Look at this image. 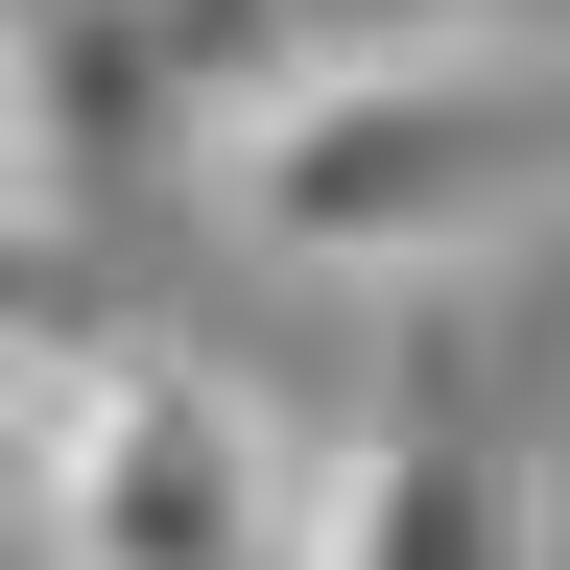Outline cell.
<instances>
[{
	"instance_id": "3",
	"label": "cell",
	"mask_w": 570,
	"mask_h": 570,
	"mask_svg": "<svg viewBox=\"0 0 570 570\" xmlns=\"http://www.w3.org/2000/svg\"><path fill=\"white\" fill-rule=\"evenodd\" d=\"M285 570H547V452L523 428H356V452H285Z\"/></svg>"
},
{
	"instance_id": "1",
	"label": "cell",
	"mask_w": 570,
	"mask_h": 570,
	"mask_svg": "<svg viewBox=\"0 0 570 570\" xmlns=\"http://www.w3.org/2000/svg\"><path fill=\"white\" fill-rule=\"evenodd\" d=\"M238 262H309V285H475L547 238V167H570V71L547 24H356V48H285L262 96L190 119Z\"/></svg>"
},
{
	"instance_id": "2",
	"label": "cell",
	"mask_w": 570,
	"mask_h": 570,
	"mask_svg": "<svg viewBox=\"0 0 570 570\" xmlns=\"http://www.w3.org/2000/svg\"><path fill=\"white\" fill-rule=\"evenodd\" d=\"M48 570H285V428L190 356H96V428L48 475Z\"/></svg>"
}]
</instances>
